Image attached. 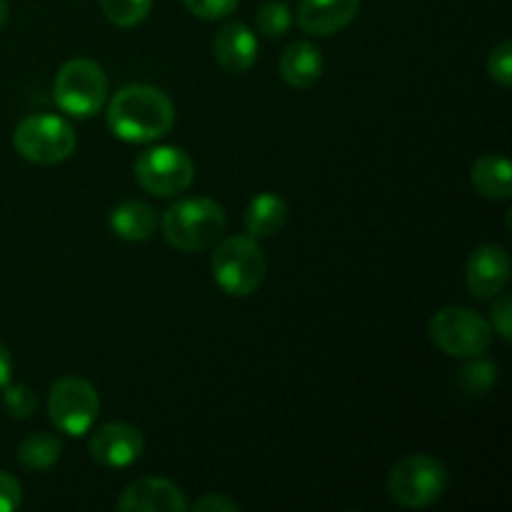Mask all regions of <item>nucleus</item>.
<instances>
[{"instance_id":"1","label":"nucleus","mask_w":512,"mask_h":512,"mask_svg":"<svg viewBox=\"0 0 512 512\" xmlns=\"http://www.w3.org/2000/svg\"><path fill=\"white\" fill-rule=\"evenodd\" d=\"M173 125V100L153 85H125L108 103V128L125 143H155Z\"/></svg>"},{"instance_id":"2","label":"nucleus","mask_w":512,"mask_h":512,"mask_svg":"<svg viewBox=\"0 0 512 512\" xmlns=\"http://www.w3.org/2000/svg\"><path fill=\"white\" fill-rule=\"evenodd\" d=\"M228 228L223 205L213 198H180L163 213V235L180 253H200L218 243Z\"/></svg>"},{"instance_id":"3","label":"nucleus","mask_w":512,"mask_h":512,"mask_svg":"<svg viewBox=\"0 0 512 512\" xmlns=\"http://www.w3.org/2000/svg\"><path fill=\"white\" fill-rule=\"evenodd\" d=\"M213 280L230 298H248L263 285L268 260L263 248L250 235H230L215 243L210 260Z\"/></svg>"},{"instance_id":"4","label":"nucleus","mask_w":512,"mask_h":512,"mask_svg":"<svg viewBox=\"0 0 512 512\" xmlns=\"http://www.w3.org/2000/svg\"><path fill=\"white\" fill-rule=\"evenodd\" d=\"M448 490V470L433 455H408L388 475V495L398 505L423 510L438 503Z\"/></svg>"},{"instance_id":"5","label":"nucleus","mask_w":512,"mask_h":512,"mask_svg":"<svg viewBox=\"0 0 512 512\" xmlns=\"http://www.w3.org/2000/svg\"><path fill=\"white\" fill-rule=\"evenodd\" d=\"M53 98L63 113L73 118H90L100 113L108 100V75L90 58H73L58 70Z\"/></svg>"},{"instance_id":"6","label":"nucleus","mask_w":512,"mask_h":512,"mask_svg":"<svg viewBox=\"0 0 512 512\" xmlns=\"http://www.w3.org/2000/svg\"><path fill=\"white\" fill-rule=\"evenodd\" d=\"M13 145L18 155L35 165H55L68 160L75 153V130L68 120L58 115H28L20 120L13 133Z\"/></svg>"},{"instance_id":"7","label":"nucleus","mask_w":512,"mask_h":512,"mask_svg":"<svg viewBox=\"0 0 512 512\" xmlns=\"http://www.w3.org/2000/svg\"><path fill=\"white\" fill-rule=\"evenodd\" d=\"M428 335L438 345V350H443L450 358H478L488 353L493 343V328L488 320L458 305L438 310L430 318Z\"/></svg>"},{"instance_id":"8","label":"nucleus","mask_w":512,"mask_h":512,"mask_svg":"<svg viewBox=\"0 0 512 512\" xmlns=\"http://www.w3.org/2000/svg\"><path fill=\"white\" fill-rule=\"evenodd\" d=\"M133 173L145 193L173 198L193 185L195 163L178 145H158V148L143 150L135 158Z\"/></svg>"},{"instance_id":"9","label":"nucleus","mask_w":512,"mask_h":512,"mask_svg":"<svg viewBox=\"0 0 512 512\" xmlns=\"http://www.w3.org/2000/svg\"><path fill=\"white\" fill-rule=\"evenodd\" d=\"M98 413L100 398L90 380L80 375H65L50 388L48 415L60 433L80 438L93 428Z\"/></svg>"},{"instance_id":"10","label":"nucleus","mask_w":512,"mask_h":512,"mask_svg":"<svg viewBox=\"0 0 512 512\" xmlns=\"http://www.w3.org/2000/svg\"><path fill=\"white\" fill-rule=\"evenodd\" d=\"M145 450L140 428L130 423H108L95 430L88 440V453L103 468H128L138 463Z\"/></svg>"},{"instance_id":"11","label":"nucleus","mask_w":512,"mask_h":512,"mask_svg":"<svg viewBox=\"0 0 512 512\" xmlns=\"http://www.w3.org/2000/svg\"><path fill=\"white\" fill-rule=\"evenodd\" d=\"M512 263L510 253L503 245H480L473 250L468 258V268H465V280L475 298L490 300L498 293H503L505 285L510 283Z\"/></svg>"},{"instance_id":"12","label":"nucleus","mask_w":512,"mask_h":512,"mask_svg":"<svg viewBox=\"0 0 512 512\" xmlns=\"http://www.w3.org/2000/svg\"><path fill=\"white\" fill-rule=\"evenodd\" d=\"M120 512H185L190 510L185 493L165 478H140L120 493Z\"/></svg>"},{"instance_id":"13","label":"nucleus","mask_w":512,"mask_h":512,"mask_svg":"<svg viewBox=\"0 0 512 512\" xmlns=\"http://www.w3.org/2000/svg\"><path fill=\"white\" fill-rule=\"evenodd\" d=\"M213 55L225 73L243 75L258 60V38L248 25L233 20L215 33Z\"/></svg>"},{"instance_id":"14","label":"nucleus","mask_w":512,"mask_h":512,"mask_svg":"<svg viewBox=\"0 0 512 512\" xmlns=\"http://www.w3.org/2000/svg\"><path fill=\"white\" fill-rule=\"evenodd\" d=\"M360 13V0H303L298 25L310 35H333L348 28Z\"/></svg>"},{"instance_id":"15","label":"nucleus","mask_w":512,"mask_h":512,"mask_svg":"<svg viewBox=\"0 0 512 512\" xmlns=\"http://www.w3.org/2000/svg\"><path fill=\"white\" fill-rule=\"evenodd\" d=\"M280 75L290 88H313L325 70L323 53L310 40H295L280 55Z\"/></svg>"},{"instance_id":"16","label":"nucleus","mask_w":512,"mask_h":512,"mask_svg":"<svg viewBox=\"0 0 512 512\" xmlns=\"http://www.w3.org/2000/svg\"><path fill=\"white\" fill-rule=\"evenodd\" d=\"M108 223L120 240L143 243V240L153 238L155 228H158V215L143 200H125L110 210Z\"/></svg>"},{"instance_id":"17","label":"nucleus","mask_w":512,"mask_h":512,"mask_svg":"<svg viewBox=\"0 0 512 512\" xmlns=\"http://www.w3.org/2000/svg\"><path fill=\"white\" fill-rule=\"evenodd\" d=\"M288 223V203L275 193H260L245 208V233L255 240L275 238Z\"/></svg>"},{"instance_id":"18","label":"nucleus","mask_w":512,"mask_h":512,"mask_svg":"<svg viewBox=\"0 0 512 512\" xmlns=\"http://www.w3.org/2000/svg\"><path fill=\"white\" fill-rule=\"evenodd\" d=\"M470 183L483 198L510 200L512 195V165L505 155H480L470 168Z\"/></svg>"},{"instance_id":"19","label":"nucleus","mask_w":512,"mask_h":512,"mask_svg":"<svg viewBox=\"0 0 512 512\" xmlns=\"http://www.w3.org/2000/svg\"><path fill=\"white\" fill-rule=\"evenodd\" d=\"M60 455H63V443L58 435L45 433V430L28 435L18 448L20 465H25L28 470H50L58 463Z\"/></svg>"},{"instance_id":"20","label":"nucleus","mask_w":512,"mask_h":512,"mask_svg":"<svg viewBox=\"0 0 512 512\" xmlns=\"http://www.w3.org/2000/svg\"><path fill=\"white\" fill-rule=\"evenodd\" d=\"M470 363L463 365L458 370V385L463 388V393L468 395H485L490 393V388H495L498 383V365L490 363V360L468 358Z\"/></svg>"},{"instance_id":"21","label":"nucleus","mask_w":512,"mask_h":512,"mask_svg":"<svg viewBox=\"0 0 512 512\" xmlns=\"http://www.w3.org/2000/svg\"><path fill=\"white\" fill-rule=\"evenodd\" d=\"M105 18L118 28H133L148 18L153 0H100Z\"/></svg>"},{"instance_id":"22","label":"nucleus","mask_w":512,"mask_h":512,"mask_svg":"<svg viewBox=\"0 0 512 512\" xmlns=\"http://www.w3.org/2000/svg\"><path fill=\"white\" fill-rule=\"evenodd\" d=\"M290 23H293V15L290 8L280 0H268V3L260 5V10L255 13V30H258L263 38H283L288 33Z\"/></svg>"},{"instance_id":"23","label":"nucleus","mask_w":512,"mask_h":512,"mask_svg":"<svg viewBox=\"0 0 512 512\" xmlns=\"http://www.w3.org/2000/svg\"><path fill=\"white\" fill-rule=\"evenodd\" d=\"M3 408L10 418L28 420L33 418L35 410H38V398H35L33 390L28 385H5L3 388Z\"/></svg>"},{"instance_id":"24","label":"nucleus","mask_w":512,"mask_h":512,"mask_svg":"<svg viewBox=\"0 0 512 512\" xmlns=\"http://www.w3.org/2000/svg\"><path fill=\"white\" fill-rule=\"evenodd\" d=\"M488 75L500 85V88H510L512 85V43L503 40L495 45L488 55Z\"/></svg>"},{"instance_id":"25","label":"nucleus","mask_w":512,"mask_h":512,"mask_svg":"<svg viewBox=\"0 0 512 512\" xmlns=\"http://www.w3.org/2000/svg\"><path fill=\"white\" fill-rule=\"evenodd\" d=\"M183 5L200 20H223L238 8V0H183Z\"/></svg>"},{"instance_id":"26","label":"nucleus","mask_w":512,"mask_h":512,"mask_svg":"<svg viewBox=\"0 0 512 512\" xmlns=\"http://www.w3.org/2000/svg\"><path fill=\"white\" fill-rule=\"evenodd\" d=\"M490 328L510 343L512 340V298L508 293H498L493 300V310H490Z\"/></svg>"},{"instance_id":"27","label":"nucleus","mask_w":512,"mask_h":512,"mask_svg":"<svg viewBox=\"0 0 512 512\" xmlns=\"http://www.w3.org/2000/svg\"><path fill=\"white\" fill-rule=\"evenodd\" d=\"M23 505V485L18 478L0 470V512H15Z\"/></svg>"},{"instance_id":"28","label":"nucleus","mask_w":512,"mask_h":512,"mask_svg":"<svg viewBox=\"0 0 512 512\" xmlns=\"http://www.w3.org/2000/svg\"><path fill=\"white\" fill-rule=\"evenodd\" d=\"M195 512H240V503L223 493H208L193 503Z\"/></svg>"},{"instance_id":"29","label":"nucleus","mask_w":512,"mask_h":512,"mask_svg":"<svg viewBox=\"0 0 512 512\" xmlns=\"http://www.w3.org/2000/svg\"><path fill=\"white\" fill-rule=\"evenodd\" d=\"M10 378H13V358H10L8 348L0 343V390L10 383Z\"/></svg>"},{"instance_id":"30","label":"nucleus","mask_w":512,"mask_h":512,"mask_svg":"<svg viewBox=\"0 0 512 512\" xmlns=\"http://www.w3.org/2000/svg\"><path fill=\"white\" fill-rule=\"evenodd\" d=\"M8 23V0H0V28Z\"/></svg>"}]
</instances>
